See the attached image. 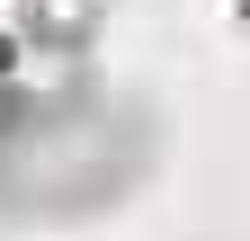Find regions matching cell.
Instances as JSON below:
<instances>
[{"mask_svg": "<svg viewBox=\"0 0 250 241\" xmlns=\"http://www.w3.org/2000/svg\"><path fill=\"white\" fill-rule=\"evenodd\" d=\"M161 161L143 99H81L0 143V223H99Z\"/></svg>", "mask_w": 250, "mask_h": 241, "instance_id": "1", "label": "cell"}, {"mask_svg": "<svg viewBox=\"0 0 250 241\" xmlns=\"http://www.w3.org/2000/svg\"><path fill=\"white\" fill-rule=\"evenodd\" d=\"M9 27L36 54H89L107 36V0H9Z\"/></svg>", "mask_w": 250, "mask_h": 241, "instance_id": "2", "label": "cell"}, {"mask_svg": "<svg viewBox=\"0 0 250 241\" xmlns=\"http://www.w3.org/2000/svg\"><path fill=\"white\" fill-rule=\"evenodd\" d=\"M27 63H36V45H27L18 27H0V80H27Z\"/></svg>", "mask_w": 250, "mask_h": 241, "instance_id": "3", "label": "cell"}]
</instances>
